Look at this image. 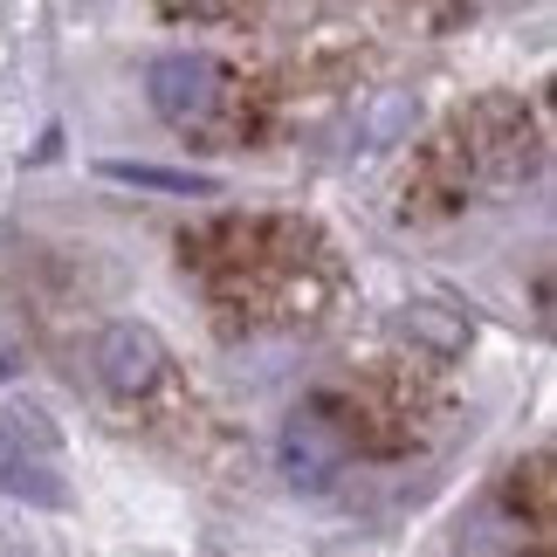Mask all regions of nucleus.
<instances>
[{"label":"nucleus","mask_w":557,"mask_h":557,"mask_svg":"<svg viewBox=\"0 0 557 557\" xmlns=\"http://www.w3.org/2000/svg\"><path fill=\"white\" fill-rule=\"evenodd\" d=\"M0 496L28 509H70V461L35 406H0Z\"/></svg>","instance_id":"1"},{"label":"nucleus","mask_w":557,"mask_h":557,"mask_svg":"<svg viewBox=\"0 0 557 557\" xmlns=\"http://www.w3.org/2000/svg\"><path fill=\"white\" fill-rule=\"evenodd\" d=\"M145 97H152V111L173 124V132L193 138V132H213V124H221L234 83L213 55H159L152 76H145Z\"/></svg>","instance_id":"2"},{"label":"nucleus","mask_w":557,"mask_h":557,"mask_svg":"<svg viewBox=\"0 0 557 557\" xmlns=\"http://www.w3.org/2000/svg\"><path fill=\"white\" fill-rule=\"evenodd\" d=\"M165 337L152 324H138V317H124V324H111L97 337V379L111 385L117 399H145V393H159L165 385Z\"/></svg>","instance_id":"3"},{"label":"nucleus","mask_w":557,"mask_h":557,"mask_svg":"<svg viewBox=\"0 0 557 557\" xmlns=\"http://www.w3.org/2000/svg\"><path fill=\"white\" fill-rule=\"evenodd\" d=\"M275 468L296 496H324V488L345 475V441L324 413H289L283 434H275Z\"/></svg>","instance_id":"4"},{"label":"nucleus","mask_w":557,"mask_h":557,"mask_svg":"<svg viewBox=\"0 0 557 557\" xmlns=\"http://www.w3.org/2000/svg\"><path fill=\"white\" fill-rule=\"evenodd\" d=\"M399 337L426 345L434 358H461V351H468V324H461L447 304H406V310H399Z\"/></svg>","instance_id":"5"},{"label":"nucleus","mask_w":557,"mask_h":557,"mask_svg":"<svg viewBox=\"0 0 557 557\" xmlns=\"http://www.w3.org/2000/svg\"><path fill=\"white\" fill-rule=\"evenodd\" d=\"M103 180L117 186H145V193H180V200H193V193H213L207 173H173V165H132V159H111L103 165Z\"/></svg>","instance_id":"6"},{"label":"nucleus","mask_w":557,"mask_h":557,"mask_svg":"<svg viewBox=\"0 0 557 557\" xmlns=\"http://www.w3.org/2000/svg\"><path fill=\"white\" fill-rule=\"evenodd\" d=\"M399 132H413V97H406V90H385V97L372 103V117H366V132H358V145H366V152H385Z\"/></svg>","instance_id":"7"},{"label":"nucleus","mask_w":557,"mask_h":557,"mask_svg":"<svg viewBox=\"0 0 557 557\" xmlns=\"http://www.w3.org/2000/svg\"><path fill=\"white\" fill-rule=\"evenodd\" d=\"M159 8H165V21H234L255 0H159Z\"/></svg>","instance_id":"8"}]
</instances>
